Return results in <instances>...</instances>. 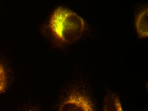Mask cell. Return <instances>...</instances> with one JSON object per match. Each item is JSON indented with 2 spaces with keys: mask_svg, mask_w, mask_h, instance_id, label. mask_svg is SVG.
Wrapping results in <instances>:
<instances>
[{
  "mask_svg": "<svg viewBox=\"0 0 148 111\" xmlns=\"http://www.w3.org/2000/svg\"><path fill=\"white\" fill-rule=\"evenodd\" d=\"M52 34L60 42L69 44L82 37L85 28L84 19L75 12L59 7L54 11L49 20Z\"/></svg>",
  "mask_w": 148,
  "mask_h": 111,
  "instance_id": "1",
  "label": "cell"
},
{
  "mask_svg": "<svg viewBox=\"0 0 148 111\" xmlns=\"http://www.w3.org/2000/svg\"><path fill=\"white\" fill-rule=\"evenodd\" d=\"M94 106L87 96L75 93L67 97L60 105L59 111H93Z\"/></svg>",
  "mask_w": 148,
  "mask_h": 111,
  "instance_id": "2",
  "label": "cell"
},
{
  "mask_svg": "<svg viewBox=\"0 0 148 111\" xmlns=\"http://www.w3.org/2000/svg\"><path fill=\"white\" fill-rule=\"evenodd\" d=\"M148 9L145 8L141 11L137 16L136 28L139 37L147 38L148 37Z\"/></svg>",
  "mask_w": 148,
  "mask_h": 111,
  "instance_id": "3",
  "label": "cell"
},
{
  "mask_svg": "<svg viewBox=\"0 0 148 111\" xmlns=\"http://www.w3.org/2000/svg\"><path fill=\"white\" fill-rule=\"evenodd\" d=\"M103 110L104 111H123L119 97L112 93L107 94L104 101Z\"/></svg>",
  "mask_w": 148,
  "mask_h": 111,
  "instance_id": "4",
  "label": "cell"
},
{
  "mask_svg": "<svg viewBox=\"0 0 148 111\" xmlns=\"http://www.w3.org/2000/svg\"><path fill=\"white\" fill-rule=\"evenodd\" d=\"M7 85V75L4 68L0 63V94L6 89Z\"/></svg>",
  "mask_w": 148,
  "mask_h": 111,
  "instance_id": "5",
  "label": "cell"
}]
</instances>
